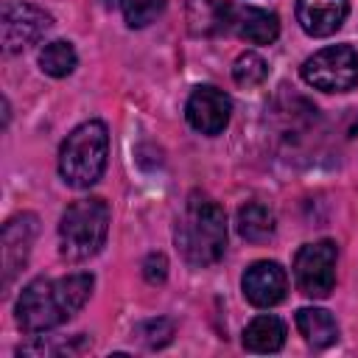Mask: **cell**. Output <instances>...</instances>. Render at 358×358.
<instances>
[{
  "label": "cell",
  "instance_id": "obj_14",
  "mask_svg": "<svg viewBox=\"0 0 358 358\" xmlns=\"http://www.w3.org/2000/svg\"><path fill=\"white\" fill-rule=\"evenodd\" d=\"M282 344H285V324L271 313L252 319L243 330V347L249 352H277Z\"/></svg>",
  "mask_w": 358,
  "mask_h": 358
},
{
  "label": "cell",
  "instance_id": "obj_8",
  "mask_svg": "<svg viewBox=\"0 0 358 358\" xmlns=\"http://www.w3.org/2000/svg\"><path fill=\"white\" fill-rule=\"evenodd\" d=\"M229 115H232V101L224 90L218 87H199L193 90V95L187 98V106H185V117L187 123L213 137V134H221L229 123Z\"/></svg>",
  "mask_w": 358,
  "mask_h": 358
},
{
  "label": "cell",
  "instance_id": "obj_18",
  "mask_svg": "<svg viewBox=\"0 0 358 358\" xmlns=\"http://www.w3.org/2000/svg\"><path fill=\"white\" fill-rule=\"evenodd\" d=\"M266 76H268V64L257 53H252V50L241 53L235 59V64H232V78H235L238 87H246V90L257 87V84L266 81Z\"/></svg>",
  "mask_w": 358,
  "mask_h": 358
},
{
  "label": "cell",
  "instance_id": "obj_20",
  "mask_svg": "<svg viewBox=\"0 0 358 358\" xmlns=\"http://www.w3.org/2000/svg\"><path fill=\"white\" fill-rule=\"evenodd\" d=\"M137 336L145 341V347L157 350V347H165L173 336V324L168 319H151V322H143L137 327Z\"/></svg>",
  "mask_w": 358,
  "mask_h": 358
},
{
  "label": "cell",
  "instance_id": "obj_10",
  "mask_svg": "<svg viewBox=\"0 0 358 358\" xmlns=\"http://www.w3.org/2000/svg\"><path fill=\"white\" fill-rule=\"evenodd\" d=\"M241 288H243V296L255 308H271V305H277V302L285 299L288 277H285V271H282L280 263H274V260H257V263H252L243 271Z\"/></svg>",
  "mask_w": 358,
  "mask_h": 358
},
{
  "label": "cell",
  "instance_id": "obj_4",
  "mask_svg": "<svg viewBox=\"0 0 358 358\" xmlns=\"http://www.w3.org/2000/svg\"><path fill=\"white\" fill-rule=\"evenodd\" d=\"M109 232V207L103 199L73 201L59 221V249L67 260H87L101 252Z\"/></svg>",
  "mask_w": 358,
  "mask_h": 358
},
{
  "label": "cell",
  "instance_id": "obj_19",
  "mask_svg": "<svg viewBox=\"0 0 358 358\" xmlns=\"http://www.w3.org/2000/svg\"><path fill=\"white\" fill-rule=\"evenodd\" d=\"M129 28H145L165 11V0H120Z\"/></svg>",
  "mask_w": 358,
  "mask_h": 358
},
{
  "label": "cell",
  "instance_id": "obj_13",
  "mask_svg": "<svg viewBox=\"0 0 358 358\" xmlns=\"http://www.w3.org/2000/svg\"><path fill=\"white\" fill-rule=\"evenodd\" d=\"M232 31L252 45H271L280 34V20L266 8L232 6Z\"/></svg>",
  "mask_w": 358,
  "mask_h": 358
},
{
  "label": "cell",
  "instance_id": "obj_21",
  "mask_svg": "<svg viewBox=\"0 0 358 358\" xmlns=\"http://www.w3.org/2000/svg\"><path fill=\"white\" fill-rule=\"evenodd\" d=\"M143 274H145V280H148L151 285L165 282V277H168V260H165L159 252L148 255V257L143 260Z\"/></svg>",
  "mask_w": 358,
  "mask_h": 358
},
{
  "label": "cell",
  "instance_id": "obj_12",
  "mask_svg": "<svg viewBox=\"0 0 358 358\" xmlns=\"http://www.w3.org/2000/svg\"><path fill=\"white\" fill-rule=\"evenodd\" d=\"M185 20L193 36H218L232 31V6L221 0H187Z\"/></svg>",
  "mask_w": 358,
  "mask_h": 358
},
{
  "label": "cell",
  "instance_id": "obj_16",
  "mask_svg": "<svg viewBox=\"0 0 358 358\" xmlns=\"http://www.w3.org/2000/svg\"><path fill=\"white\" fill-rule=\"evenodd\" d=\"M274 227H277L274 213L260 201H246L238 210V232H241V238H246L252 243L268 241L274 235Z\"/></svg>",
  "mask_w": 358,
  "mask_h": 358
},
{
  "label": "cell",
  "instance_id": "obj_9",
  "mask_svg": "<svg viewBox=\"0 0 358 358\" xmlns=\"http://www.w3.org/2000/svg\"><path fill=\"white\" fill-rule=\"evenodd\" d=\"M36 229L39 227H36V215L34 213H22V215L11 218L3 227V241H0V252H3V288H8L11 280L17 277V271L28 263Z\"/></svg>",
  "mask_w": 358,
  "mask_h": 358
},
{
  "label": "cell",
  "instance_id": "obj_2",
  "mask_svg": "<svg viewBox=\"0 0 358 358\" xmlns=\"http://www.w3.org/2000/svg\"><path fill=\"white\" fill-rule=\"evenodd\" d=\"M173 238L176 249L190 266H213L224 257L227 249V215L213 199L190 193L182 207V215L176 218Z\"/></svg>",
  "mask_w": 358,
  "mask_h": 358
},
{
  "label": "cell",
  "instance_id": "obj_1",
  "mask_svg": "<svg viewBox=\"0 0 358 358\" xmlns=\"http://www.w3.org/2000/svg\"><path fill=\"white\" fill-rule=\"evenodd\" d=\"M92 285V274L84 271L59 280H31L17 299V324L28 333H45L50 327H59L87 305Z\"/></svg>",
  "mask_w": 358,
  "mask_h": 358
},
{
  "label": "cell",
  "instance_id": "obj_3",
  "mask_svg": "<svg viewBox=\"0 0 358 358\" xmlns=\"http://www.w3.org/2000/svg\"><path fill=\"white\" fill-rule=\"evenodd\" d=\"M109 157V131L101 120L76 126L59 148V173L70 187H90L103 176Z\"/></svg>",
  "mask_w": 358,
  "mask_h": 358
},
{
  "label": "cell",
  "instance_id": "obj_7",
  "mask_svg": "<svg viewBox=\"0 0 358 358\" xmlns=\"http://www.w3.org/2000/svg\"><path fill=\"white\" fill-rule=\"evenodd\" d=\"M50 25H53L50 14H45L36 6H28V3L6 6L3 8V17H0V42H3V50L6 53H20V50L36 45Z\"/></svg>",
  "mask_w": 358,
  "mask_h": 358
},
{
  "label": "cell",
  "instance_id": "obj_15",
  "mask_svg": "<svg viewBox=\"0 0 358 358\" xmlns=\"http://www.w3.org/2000/svg\"><path fill=\"white\" fill-rule=\"evenodd\" d=\"M296 327L310 347H330L338 338V324L324 308H302L296 310Z\"/></svg>",
  "mask_w": 358,
  "mask_h": 358
},
{
  "label": "cell",
  "instance_id": "obj_17",
  "mask_svg": "<svg viewBox=\"0 0 358 358\" xmlns=\"http://www.w3.org/2000/svg\"><path fill=\"white\" fill-rule=\"evenodd\" d=\"M76 62H78L76 48L64 39H53L39 50V67H42V73H48L53 78L70 76L76 70Z\"/></svg>",
  "mask_w": 358,
  "mask_h": 358
},
{
  "label": "cell",
  "instance_id": "obj_11",
  "mask_svg": "<svg viewBox=\"0 0 358 358\" xmlns=\"http://www.w3.org/2000/svg\"><path fill=\"white\" fill-rule=\"evenodd\" d=\"M350 14V0H296V22L310 36L336 34Z\"/></svg>",
  "mask_w": 358,
  "mask_h": 358
},
{
  "label": "cell",
  "instance_id": "obj_5",
  "mask_svg": "<svg viewBox=\"0 0 358 358\" xmlns=\"http://www.w3.org/2000/svg\"><path fill=\"white\" fill-rule=\"evenodd\" d=\"M302 78L322 92H347L358 84V53L350 45H330L305 59Z\"/></svg>",
  "mask_w": 358,
  "mask_h": 358
},
{
  "label": "cell",
  "instance_id": "obj_6",
  "mask_svg": "<svg viewBox=\"0 0 358 358\" xmlns=\"http://www.w3.org/2000/svg\"><path fill=\"white\" fill-rule=\"evenodd\" d=\"M336 243L313 241L305 243L294 257V280L305 296L324 299L336 285Z\"/></svg>",
  "mask_w": 358,
  "mask_h": 358
},
{
  "label": "cell",
  "instance_id": "obj_22",
  "mask_svg": "<svg viewBox=\"0 0 358 358\" xmlns=\"http://www.w3.org/2000/svg\"><path fill=\"white\" fill-rule=\"evenodd\" d=\"M103 3H106V6H115V3H120V0H103Z\"/></svg>",
  "mask_w": 358,
  "mask_h": 358
}]
</instances>
